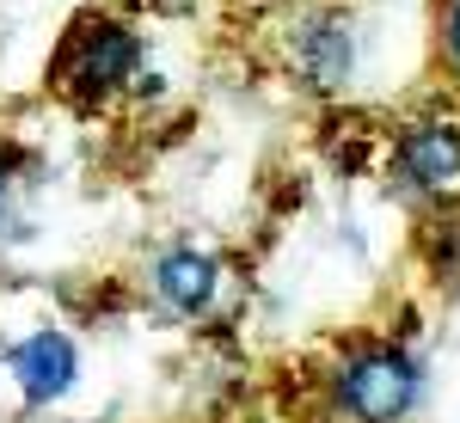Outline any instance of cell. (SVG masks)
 Segmentation results:
<instances>
[{
	"label": "cell",
	"instance_id": "obj_1",
	"mask_svg": "<svg viewBox=\"0 0 460 423\" xmlns=\"http://www.w3.org/2000/svg\"><path fill=\"white\" fill-rule=\"evenodd\" d=\"M418 392H424L418 362L405 350H393V344L350 350L332 368V411L344 423H405Z\"/></svg>",
	"mask_w": 460,
	"mask_h": 423
},
{
	"label": "cell",
	"instance_id": "obj_4",
	"mask_svg": "<svg viewBox=\"0 0 460 423\" xmlns=\"http://www.w3.org/2000/svg\"><path fill=\"white\" fill-rule=\"evenodd\" d=\"M154 288H160V301L172 313L197 319V313H209L215 295H221V264H215V251L172 246V251L154 258Z\"/></svg>",
	"mask_w": 460,
	"mask_h": 423
},
{
	"label": "cell",
	"instance_id": "obj_8",
	"mask_svg": "<svg viewBox=\"0 0 460 423\" xmlns=\"http://www.w3.org/2000/svg\"><path fill=\"white\" fill-rule=\"evenodd\" d=\"M6 184H13V172H6V160H0V197H6Z\"/></svg>",
	"mask_w": 460,
	"mask_h": 423
},
{
	"label": "cell",
	"instance_id": "obj_5",
	"mask_svg": "<svg viewBox=\"0 0 460 423\" xmlns=\"http://www.w3.org/2000/svg\"><path fill=\"white\" fill-rule=\"evenodd\" d=\"M399 172L418 190H448L460 178V129L455 123H418L399 141Z\"/></svg>",
	"mask_w": 460,
	"mask_h": 423
},
{
	"label": "cell",
	"instance_id": "obj_6",
	"mask_svg": "<svg viewBox=\"0 0 460 423\" xmlns=\"http://www.w3.org/2000/svg\"><path fill=\"white\" fill-rule=\"evenodd\" d=\"M301 68L319 93H338L356 68V43H350V19H314L301 31Z\"/></svg>",
	"mask_w": 460,
	"mask_h": 423
},
{
	"label": "cell",
	"instance_id": "obj_7",
	"mask_svg": "<svg viewBox=\"0 0 460 423\" xmlns=\"http://www.w3.org/2000/svg\"><path fill=\"white\" fill-rule=\"evenodd\" d=\"M442 49H448V62H460V0L442 6Z\"/></svg>",
	"mask_w": 460,
	"mask_h": 423
},
{
	"label": "cell",
	"instance_id": "obj_2",
	"mask_svg": "<svg viewBox=\"0 0 460 423\" xmlns=\"http://www.w3.org/2000/svg\"><path fill=\"white\" fill-rule=\"evenodd\" d=\"M62 74H68V93L80 99V105H99V99H111V93L136 86V74H142V43H136V31L99 19V25H86V31L68 43Z\"/></svg>",
	"mask_w": 460,
	"mask_h": 423
},
{
	"label": "cell",
	"instance_id": "obj_3",
	"mask_svg": "<svg viewBox=\"0 0 460 423\" xmlns=\"http://www.w3.org/2000/svg\"><path fill=\"white\" fill-rule=\"evenodd\" d=\"M6 368L25 392V405H56L80 381V350H74L68 331H31L25 344L6 350Z\"/></svg>",
	"mask_w": 460,
	"mask_h": 423
}]
</instances>
